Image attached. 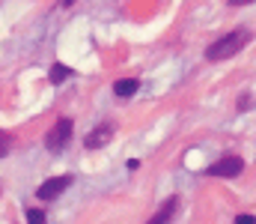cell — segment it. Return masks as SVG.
<instances>
[{
	"instance_id": "3957f363",
	"label": "cell",
	"mask_w": 256,
	"mask_h": 224,
	"mask_svg": "<svg viewBox=\"0 0 256 224\" xmlns=\"http://www.w3.org/2000/svg\"><path fill=\"white\" fill-rule=\"evenodd\" d=\"M208 173H212V176H220V179H232V176L244 173V161H242L238 155H226V158H220L218 164H212Z\"/></svg>"
},
{
	"instance_id": "6da1fadb",
	"label": "cell",
	"mask_w": 256,
	"mask_h": 224,
	"mask_svg": "<svg viewBox=\"0 0 256 224\" xmlns=\"http://www.w3.org/2000/svg\"><path fill=\"white\" fill-rule=\"evenodd\" d=\"M248 42H250V30H248V27H236V30H230L226 36H220L218 42H212L208 51H206V57H208L212 63H218V60H230V57H236Z\"/></svg>"
},
{
	"instance_id": "8fae6325",
	"label": "cell",
	"mask_w": 256,
	"mask_h": 224,
	"mask_svg": "<svg viewBox=\"0 0 256 224\" xmlns=\"http://www.w3.org/2000/svg\"><path fill=\"white\" fill-rule=\"evenodd\" d=\"M236 224H256V218H254V215H238Z\"/></svg>"
},
{
	"instance_id": "7c38bea8",
	"label": "cell",
	"mask_w": 256,
	"mask_h": 224,
	"mask_svg": "<svg viewBox=\"0 0 256 224\" xmlns=\"http://www.w3.org/2000/svg\"><path fill=\"white\" fill-rule=\"evenodd\" d=\"M244 108H250V99H248V96L238 99V111H244Z\"/></svg>"
},
{
	"instance_id": "30bf717a",
	"label": "cell",
	"mask_w": 256,
	"mask_h": 224,
	"mask_svg": "<svg viewBox=\"0 0 256 224\" xmlns=\"http://www.w3.org/2000/svg\"><path fill=\"white\" fill-rule=\"evenodd\" d=\"M9 147H12L9 135H3V132H0V155H6V152H9Z\"/></svg>"
},
{
	"instance_id": "7a4b0ae2",
	"label": "cell",
	"mask_w": 256,
	"mask_h": 224,
	"mask_svg": "<svg viewBox=\"0 0 256 224\" xmlns=\"http://www.w3.org/2000/svg\"><path fill=\"white\" fill-rule=\"evenodd\" d=\"M72 132H74V123L72 120H57L54 126H51V132L45 135V147L51 149V152H63L68 147V141H72Z\"/></svg>"
},
{
	"instance_id": "5bb4252c",
	"label": "cell",
	"mask_w": 256,
	"mask_h": 224,
	"mask_svg": "<svg viewBox=\"0 0 256 224\" xmlns=\"http://www.w3.org/2000/svg\"><path fill=\"white\" fill-rule=\"evenodd\" d=\"M72 3H74V0H63V6H72Z\"/></svg>"
},
{
	"instance_id": "4fadbf2b",
	"label": "cell",
	"mask_w": 256,
	"mask_h": 224,
	"mask_svg": "<svg viewBox=\"0 0 256 224\" xmlns=\"http://www.w3.org/2000/svg\"><path fill=\"white\" fill-rule=\"evenodd\" d=\"M248 3H254V0H230V6H248Z\"/></svg>"
},
{
	"instance_id": "8992f818",
	"label": "cell",
	"mask_w": 256,
	"mask_h": 224,
	"mask_svg": "<svg viewBox=\"0 0 256 224\" xmlns=\"http://www.w3.org/2000/svg\"><path fill=\"white\" fill-rule=\"evenodd\" d=\"M176 212H179V197L173 194V197H170V200H167V203H164V206H161V209L155 212V215H152V224H164V221H170V218H173Z\"/></svg>"
},
{
	"instance_id": "9c48e42d",
	"label": "cell",
	"mask_w": 256,
	"mask_h": 224,
	"mask_svg": "<svg viewBox=\"0 0 256 224\" xmlns=\"http://www.w3.org/2000/svg\"><path fill=\"white\" fill-rule=\"evenodd\" d=\"M27 221L42 224V221H45V212H42V209H27Z\"/></svg>"
},
{
	"instance_id": "52a82bcc",
	"label": "cell",
	"mask_w": 256,
	"mask_h": 224,
	"mask_svg": "<svg viewBox=\"0 0 256 224\" xmlns=\"http://www.w3.org/2000/svg\"><path fill=\"white\" fill-rule=\"evenodd\" d=\"M137 87H140V81H137V78H128V81H116V84H114V93H116V96H134Z\"/></svg>"
},
{
	"instance_id": "277c9868",
	"label": "cell",
	"mask_w": 256,
	"mask_h": 224,
	"mask_svg": "<svg viewBox=\"0 0 256 224\" xmlns=\"http://www.w3.org/2000/svg\"><path fill=\"white\" fill-rule=\"evenodd\" d=\"M68 185H72V176H54V179H45V182L39 185L36 197H39V200H54V197L63 194Z\"/></svg>"
},
{
	"instance_id": "5b68a950",
	"label": "cell",
	"mask_w": 256,
	"mask_h": 224,
	"mask_svg": "<svg viewBox=\"0 0 256 224\" xmlns=\"http://www.w3.org/2000/svg\"><path fill=\"white\" fill-rule=\"evenodd\" d=\"M110 138H114V126H110V123H102V126H96V129L84 138V147L86 149H98V147H104Z\"/></svg>"
},
{
	"instance_id": "ba28073f",
	"label": "cell",
	"mask_w": 256,
	"mask_h": 224,
	"mask_svg": "<svg viewBox=\"0 0 256 224\" xmlns=\"http://www.w3.org/2000/svg\"><path fill=\"white\" fill-rule=\"evenodd\" d=\"M68 75H72L68 66H54V69H51V84H63Z\"/></svg>"
}]
</instances>
